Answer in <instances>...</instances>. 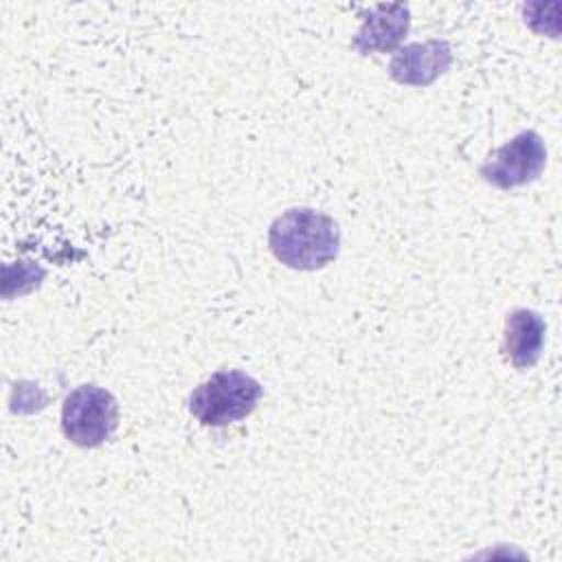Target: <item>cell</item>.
Wrapping results in <instances>:
<instances>
[{
	"label": "cell",
	"instance_id": "7a4b0ae2",
	"mask_svg": "<svg viewBox=\"0 0 562 562\" xmlns=\"http://www.w3.org/2000/svg\"><path fill=\"white\" fill-rule=\"evenodd\" d=\"M261 393L263 389L252 375L237 369H224L215 371L193 389L189 395V411L204 426H228L248 417Z\"/></svg>",
	"mask_w": 562,
	"mask_h": 562
},
{
	"label": "cell",
	"instance_id": "8992f818",
	"mask_svg": "<svg viewBox=\"0 0 562 562\" xmlns=\"http://www.w3.org/2000/svg\"><path fill=\"white\" fill-rule=\"evenodd\" d=\"M411 26V11L406 4H375L362 20V26L351 40L360 55L391 53L406 37Z\"/></svg>",
	"mask_w": 562,
	"mask_h": 562
},
{
	"label": "cell",
	"instance_id": "5b68a950",
	"mask_svg": "<svg viewBox=\"0 0 562 562\" xmlns=\"http://www.w3.org/2000/svg\"><path fill=\"white\" fill-rule=\"evenodd\" d=\"M452 64V48L446 40H426L402 46L389 64L393 81L404 86H430Z\"/></svg>",
	"mask_w": 562,
	"mask_h": 562
},
{
	"label": "cell",
	"instance_id": "52a82bcc",
	"mask_svg": "<svg viewBox=\"0 0 562 562\" xmlns=\"http://www.w3.org/2000/svg\"><path fill=\"white\" fill-rule=\"evenodd\" d=\"M547 325L542 316L533 310L518 307L512 310L505 318V334H503V351L507 360L525 371L531 369L542 353L544 347Z\"/></svg>",
	"mask_w": 562,
	"mask_h": 562
},
{
	"label": "cell",
	"instance_id": "6da1fadb",
	"mask_svg": "<svg viewBox=\"0 0 562 562\" xmlns=\"http://www.w3.org/2000/svg\"><path fill=\"white\" fill-rule=\"evenodd\" d=\"M268 246L274 259L292 270H321L338 257L340 228L327 213L294 206L274 217Z\"/></svg>",
	"mask_w": 562,
	"mask_h": 562
},
{
	"label": "cell",
	"instance_id": "277c9868",
	"mask_svg": "<svg viewBox=\"0 0 562 562\" xmlns=\"http://www.w3.org/2000/svg\"><path fill=\"white\" fill-rule=\"evenodd\" d=\"M547 165V147L538 132L525 130L494 149L479 167L481 178L498 189H516L533 182Z\"/></svg>",
	"mask_w": 562,
	"mask_h": 562
},
{
	"label": "cell",
	"instance_id": "3957f363",
	"mask_svg": "<svg viewBox=\"0 0 562 562\" xmlns=\"http://www.w3.org/2000/svg\"><path fill=\"white\" fill-rule=\"evenodd\" d=\"M119 428L116 397L97 384L72 389L61 404V430L79 448L105 443Z\"/></svg>",
	"mask_w": 562,
	"mask_h": 562
}]
</instances>
